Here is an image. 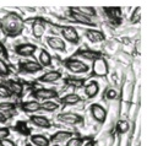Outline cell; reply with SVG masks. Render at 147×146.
<instances>
[{
  "instance_id": "cell-1",
  "label": "cell",
  "mask_w": 147,
  "mask_h": 146,
  "mask_svg": "<svg viewBox=\"0 0 147 146\" xmlns=\"http://www.w3.org/2000/svg\"><path fill=\"white\" fill-rule=\"evenodd\" d=\"M25 24L22 19L16 14H9L1 21V28L7 36L10 37H16L24 31Z\"/></svg>"
},
{
  "instance_id": "cell-2",
  "label": "cell",
  "mask_w": 147,
  "mask_h": 146,
  "mask_svg": "<svg viewBox=\"0 0 147 146\" xmlns=\"http://www.w3.org/2000/svg\"><path fill=\"white\" fill-rule=\"evenodd\" d=\"M65 66L67 70H70L74 74H81V72H87L88 71V65L86 63L79 60V59H66L65 60Z\"/></svg>"
},
{
  "instance_id": "cell-3",
  "label": "cell",
  "mask_w": 147,
  "mask_h": 146,
  "mask_svg": "<svg viewBox=\"0 0 147 146\" xmlns=\"http://www.w3.org/2000/svg\"><path fill=\"white\" fill-rule=\"evenodd\" d=\"M108 70H109L108 63L103 57H99L96 60H93V64H92V72H93V75L103 77L108 74Z\"/></svg>"
},
{
  "instance_id": "cell-4",
  "label": "cell",
  "mask_w": 147,
  "mask_h": 146,
  "mask_svg": "<svg viewBox=\"0 0 147 146\" xmlns=\"http://www.w3.org/2000/svg\"><path fill=\"white\" fill-rule=\"evenodd\" d=\"M58 119L65 123V124H71V125H76V124H81L84 122V118L77 113H72V112H64L60 113L58 116Z\"/></svg>"
},
{
  "instance_id": "cell-5",
  "label": "cell",
  "mask_w": 147,
  "mask_h": 146,
  "mask_svg": "<svg viewBox=\"0 0 147 146\" xmlns=\"http://www.w3.org/2000/svg\"><path fill=\"white\" fill-rule=\"evenodd\" d=\"M32 96L39 101H50V99L58 97V92L52 89H39L37 91H33Z\"/></svg>"
},
{
  "instance_id": "cell-6",
  "label": "cell",
  "mask_w": 147,
  "mask_h": 146,
  "mask_svg": "<svg viewBox=\"0 0 147 146\" xmlns=\"http://www.w3.org/2000/svg\"><path fill=\"white\" fill-rule=\"evenodd\" d=\"M90 112L94 120H97L98 123H104L105 118H107V111L104 107H102L98 103H93L90 107Z\"/></svg>"
},
{
  "instance_id": "cell-7",
  "label": "cell",
  "mask_w": 147,
  "mask_h": 146,
  "mask_svg": "<svg viewBox=\"0 0 147 146\" xmlns=\"http://www.w3.org/2000/svg\"><path fill=\"white\" fill-rule=\"evenodd\" d=\"M61 34L67 42H70L72 44L79 43V33L77 31L71 26H64L61 28Z\"/></svg>"
},
{
  "instance_id": "cell-8",
  "label": "cell",
  "mask_w": 147,
  "mask_h": 146,
  "mask_svg": "<svg viewBox=\"0 0 147 146\" xmlns=\"http://www.w3.org/2000/svg\"><path fill=\"white\" fill-rule=\"evenodd\" d=\"M37 51V45L32 43H24V44H18L15 48V52L21 57H32Z\"/></svg>"
},
{
  "instance_id": "cell-9",
  "label": "cell",
  "mask_w": 147,
  "mask_h": 146,
  "mask_svg": "<svg viewBox=\"0 0 147 146\" xmlns=\"http://www.w3.org/2000/svg\"><path fill=\"white\" fill-rule=\"evenodd\" d=\"M20 70L27 72V74H33V72H38V71H42L43 70V66L40 65L39 63L34 62H24V63H20Z\"/></svg>"
},
{
  "instance_id": "cell-10",
  "label": "cell",
  "mask_w": 147,
  "mask_h": 146,
  "mask_svg": "<svg viewBox=\"0 0 147 146\" xmlns=\"http://www.w3.org/2000/svg\"><path fill=\"white\" fill-rule=\"evenodd\" d=\"M61 79V74L57 70H52V71H48L43 74L42 76L39 77V81L40 82H47V84H53V82H57L58 80Z\"/></svg>"
},
{
  "instance_id": "cell-11",
  "label": "cell",
  "mask_w": 147,
  "mask_h": 146,
  "mask_svg": "<svg viewBox=\"0 0 147 146\" xmlns=\"http://www.w3.org/2000/svg\"><path fill=\"white\" fill-rule=\"evenodd\" d=\"M45 32V22L42 19H37L33 22V26H32V33L36 38H40L44 34Z\"/></svg>"
},
{
  "instance_id": "cell-12",
  "label": "cell",
  "mask_w": 147,
  "mask_h": 146,
  "mask_svg": "<svg viewBox=\"0 0 147 146\" xmlns=\"http://www.w3.org/2000/svg\"><path fill=\"white\" fill-rule=\"evenodd\" d=\"M70 16H71L72 20H75L76 22H79V24H84V25H87V26H94L93 21H92L90 17H87V16H85V15H82V14L77 12L75 9H71Z\"/></svg>"
},
{
  "instance_id": "cell-13",
  "label": "cell",
  "mask_w": 147,
  "mask_h": 146,
  "mask_svg": "<svg viewBox=\"0 0 147 146\" xmlns=\"http://www.w3.org/2000/svg\"><path fill=\"white\" fill-rule=\"evenodd\" d=\"M74 136V134L71 133V131H57L55 134L52 135V138H50L49 141H52V143H64V141H67L69 139H71Z\"/></svg>"
},
{
  "instance_id": "cell-14",
  "label": "cell",
  "mask_w": 147,
  "mask_h": 146,
  "mask_svg": "<svg viewBox=\"0 0 147 146\" xmlns=\"http://www.w3.org/2000/svg\"><path fill=\"white\" fill-rule=\"evenodd\" d=\"M85 34H86V37L88 38V39L91 41V42H93V43L102 42V41H104V39H105V36H104L100 31H98V30H93V28L87 30Z\"/></svg>"
},
{
  "instance_id": "cell-15",
  "label": "cell",
  "mask_w": 147,
  "mask_h": 146,
  "mask_svg": "<svg viewBox=\"0 0 147 146\" xmlns=\"http://www.w3.org/2000/svg\"><path fill=\"white\" fill-rule=\"evenodd\" d=\"M47 43L54 51H64L65 49V42L59 37H48Z\"/></svg>"
},
{
  "instance_id": "cell-16",
  "label": "cell",
  "mask_w": 147,
  "mask_h": 146,
  "mask_svg": "<svg viewBox=\"0 0 147 146\" xmlns=\"http://www.w3.org/2000/svg\"><path fill=\"white\" fill-rule=\"evenodd\" d=\"M21 109L26 113H34L40 111V103L37 101H27L21 104Z\"/></svg>"
},
{
  "instance_id": "cell-17",
  "label": "cell",
  "mask_w": 147,
  "mask_h": 146,
  "mask_svg": "<svg viewBox=\"0 0 147 146\" xmlns=\"http://www.w3.org/2000/svg\"><path fill=\"white\" fill-rule=\"evenodd\" d=\"M31 122L33 123L34 125L39 126V128H44V129H49L52 124H50V122L48 118H45L43 116H32L31 117Z\"/></svg>"
},
{
  "instance_id": "cell-18",
  "label": "cell",
  "mask_w": 147,
  "mask_h": 146,
  "mask_svg": "<svg viewBox=\"0 0 147 146\" xmlns=\"http://www.w3.org/2000/svg\"><path fill=\"white\" fill-rule=\"evenodd\" d=\"M99 92V85L98 82H96V81H91L86 85L85 87V93L88 98H93L97 96V93Z\"/></svg>"
},
{
  "instance_id": "cell-19",
  "label": "cell",
  "mask_w": 147,
  "mask_h": 146,
  "mask_svg": "<svg viewBox=\"0 0 147 146\" xmlns=\"http://www.w3.org/2000/svg\"><path fill=\"white\" fill-rule=\"evenodd\" d=\"M7 87L9 90L11 91L12 95H16V96H21L22 92H24V85L18 81H13V80H10L7 81Z\"/></svg>"
},
{
  "instance_id": "cell-20",
  "label": "cell",
  "mask_w": 147,
  "mask_h": 146,
  "mask_svg": "<svg viewBox=\"0 0 147 146\" xmlns=\"http://www.w3.org/2000/svg\"><path fill=\"white\" fill-rule=\"evenodd\" d=\"M81 101V97L77 93H69L66 96H64V97H61L60 102L63 104H66V106H74V104L79 103Z\"/></svg>"
},
{
  "instance_id": "cell-21",
  "label": "cell",
  "mask_w": 147,
  "mask_h": 146,
  "mask_svg": "<svg viewBox=\"0 0 147 146\" xmlns=\"http://www.w3.org/2000/svg\"><path fill=\"white\" fill-rule=\"evenodd\" d=\"M31 143L33 144V146H49L50 141L44 135H32Z\"/></svg>"
},
{
  "instance_id": "cell-22",
  "label": "cell",
  "mask_w": 147,
  "mask_h": 146,
  "mask_svg": "<svg viewBox=\"0 0 147 146\" xmlns=\"http://www.w3.org/2000/svg\"><path fill=\"white\" fill-rule=\"evenodd\" d=\"M39 62H40L39 64L43 68L44 66H49L50 64H52V57H50V54L47 51L42 49V51H40V54H39Z\"/></svg>"
},
{
  "instance_id": "cell-23",
  "label": "cell",
  "mask_w": 147,
  "mask_h": 146,
  "mask_svg": "<svg viewBox=\"0 0 147 146\" xmlns=\"http://www.w3.org/2000/svg\"><path fill=\"white\" fill-rule=\"evenodd\" d=\"M77 55H80L85 59H88V60H92V62L96 60V59L99 58V57H102L99 53L93 52V51H81V52L77 53Z\"/></svg>"
},
{
  "instance_id": "cell-24",
  "label": "cell",
  "mask_w": 147,
  "mask_h": 146,
  "mask_svg": "<svg viewBox=\"0 0 147 146\" xmlns=\"http://www.w3.org/2000/svg\"><path fill=\"white\" fill-rule=\"evenodd\" d=\"M59 104L54 101H44L43 103H40V109L45 112H54L55 109H58Z\"/></svg>"
},
{
  "instance_id": "cell-25",
  "label": "cell",
  "mask_w": 147,
  "mask_h": 146,
  "mask_svg": "<svg viewBox=\"0 0 147 146\" xmlns=\"http://www.w3.org/2000/svg\"><path fill=\"white\" fill-rule=\"evenodd\" d=\"M75 10L77 12L82 14V15H85L87 17L90 16H94L96 15V9L94 7H91V6H85V7H75Z\"/></svg>"
},
{
  "instance_id": "cell-26",
  "label": "cell",
  "mask_w": 147,
  "mask_h": 146,
  "mask_svg": "<svg viewBox=\"0 0 147 146\" xmlns=\"http://www.w3.org/2000/svg\"><path fill=\"white\" fill-rule=\"evenodd\" d=\"M105 11L108 12V16L110 17L112 20H120V9H118V7H108V9H105Z\"/></svg>"
},
{
  "instance_id": "cell-27",
  "label": "cell",
  "mask_w": 147,
  "mask_h": 146,
  "mask_svg": "<svg viewBox=\"0 0 147 146\" xmlns=\"http://www.w3.org/2000/svg\"><path fill=\"white\" fill-rule=\"evenodd\" d=\"M16 109V104L12 102H0V112H12Z\"/></svg>"
},
{
  "instance_id": "cell-28",
  "label": "cell",
  "mask_w": 147,
  "mask_h": 146,
  "mask_svg": "<svg viewBox=\"0 0 147 146\" xmlns=\"http://www.w3.org/2000/svg\"><path fill=\"white\" fill-rule=\"evenodd\" d=\"M16 129H17V131H20L22 135H26L27 136V135L31 134V129L26 125L25 122H20V123H18V124L16 125Z\"/></svg>"
},
{
  "instance_id": "cell-29",
  "label": "cell",
  "mask_w": 147,
  "mask_h": 146,
  "mask_svg": "<svg viewBox=\"0 0 147 146\" xmlns=\"http://www.w3.org/2000/svg\"><path fill=\"white\" fill-rule=\"evenodd\" d=\"M129 128H130V125L126 120H120L117 125V130L119 131V134H125L129 131Z\"/></svg>"
},
{
  "instance_id": "cell-30",
  "label": "cell",
  "mask_w": 147,
  "mask_h": 146,
  "mask_svg": "<svg viewBox=\"0 0 147 146\" xmlns=\"http://www.w3.org/2000/svg\"><path fill=\"white\" fill-rule=\"evenodd\" d=\"M10 75V68L0 58V76H9Z\"/></svg>"
},
{
  "instance_id": "cell-31",
  "label": "cell",
  "mask_w": 147,
  "mask_h": 146,
  "mask_svg": "<svg viewBox=\"0 0 147 146\" xmlns=\"http://www.w3.org/2000/svg\"><path fill=\"white\" fill-rule=\"evenodd\" d=\"M12 93H11V91L9 90V87L5 85V84H0V97H3V98H9V97H11Z\"/></svg>"
},
{
  "instance_id": "cell-32",
  "label": "cell",
  "mask_w": 147,
  "mask_h": 146,
  "mask_svg": "<svg viewBox=\"0 0 147 146\" xmlns=\"http://www.w3.org/2000/svg\"><path fill=\"white\" fill-rule=\"evenodd\" d=\"M140 20H141V7L137 6L135 9V11L132 12L130 21H131V24H139Z\"/></svg>"
},
{
  "instance_id": "cell-33",
  "label": "cell",
  "mask_w": 147,
  "mask_h": 146,
  "mask_svg": "<svg viewBox=\"0 0 147 146\" xmlns=\"http://www.w3.org/2000/svg\"><path fill=\"white\" fill-rule=\"evenodd\" d=\"M82 145H84V139L72 136L71 139H69L66 141V145L65 146H82Z\"/></svg>"
},
{
  "instance_id": "cell-34",
  "label": "cell",
  "mask_w": 147,
  "mask_h": 146,
  "mask_svg": "<svg viewBox=\"0 0 147 146\" xmlns=\"http://www.w3.org/2000/svg\"><path fill=\"white\" fill-rule=\"evenodd\" d=\"M117 96H118V92L114 89H108L107 92H105V97L108 99H114V98H117Z\"/></svg>"
},
{
  "instance_id": "cell-35",
  "label": "cell",
  "mask_w": 147,
  "mask_h": 146,
  "mask_svg": "<svg viewBox=\"0 0 147 146\" xmlns=\"http://www.w3.org/2000/svg\"><path fill=\"white\" fill-rule=\"evenodd\" d=\"M10 135V129L9 128H0V140L7 139Z\"/></svg>"
},
{
  "instance_id": "cell-36",
  "label": "cell",
  "mask_w": 147,
  "mask_h": 146,
  "mask_svg": "<svg viewBox=\"0 0 147 146\" xmlns=\"http://www.w3.org/2000/svg\"><path fill=\"white\" fill-rule=\"evenodd\" d=\"M0 146H17L15 144V141H12L10 139H3V140H0Z\"/></svg>"
},
{
  "instance_id": "cell-37",
  "label": "cell",
  "mask_w": 147,
  "mask_h": 146,
  "mask_svg": "<svg viewBox=\"0 0 147 146\" xmlns=\"http://www.w3.org/2000/svg\"><path fill=\"white\" fill-rule=\"evenodd\" d=\"M0 55H6V48L1 42H0Z\"/></svg>"
},
{
  "instance_id": "cell-38",
  "label": "cell",
  "mask_w": 147,
  "mask_h": 146,
  "mask_svg": "<svg viewBox=\"0 0 147 146\" xmlns=\"http://www.w3.org/2000/svg\"><path fill=\"white\" fill-rule=\"evenodd\" d=\"M6 120H7V117L4 114V113L0 112V123H5Z\"/></svg>"
},
{
  "instance_id": "cell-39",
  "label": "cell",
  "mask_w": 147,
  "mask_h": 146,
  "mask_svg": "<svg viewBox=\"0 0 147 146\" xmlns=\"http://www.w3.org/2000/svg\"><path fill=\"white\" fill-rule=\"evenodd\" d=\"M96 145V143H94V140H92V139H90L88 141H87L86 144H84L82 146H94Z\"/></svg>"
},
{
  "instance_id": "cell-40",
  "label": "cell",
  "mask_w": 147,
  "mask_h": 146,
  "mask_svg": "<svg viewBox=\"0 0 147 146\" xmlns=\"http://www.w3.org/2000/svg\"><path fill=\"white\" fill-rule=\"evenodd\" d=\"M26 146H33V145H32V144H27Z\"/></svg>"
},
{
  "instance_id": "cell-41",
  "label": "cell",
  "mask_w": 147,
  "mask_h": 146,
  "mask_svg": "<svg viewBox=\"0 0 147 146\" xmlns=\"http://www.w3.org/2000/svg\"><path fill=\"white\" fill-rule=\"evenodd\" d=\"M53 146H59V145H53Z\"/></svg>"
}]
</instances>
